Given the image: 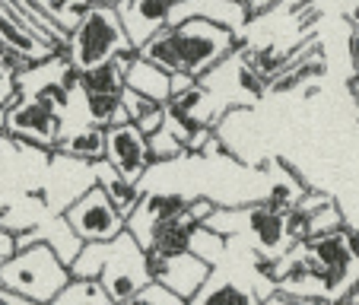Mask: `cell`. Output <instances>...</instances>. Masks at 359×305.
<instances>
[{
  "label": "cell",
  "instance_id": "obj_1",
  "mask_svg": "<svg viewBox=\"0 0 359 305\" xmlns=\"http://www.w3.org/2000/svg\"><path fill=\"white\" fill-rule=\"evenodd\" d=\"M232 48H236L232 26L210 16H182L172 20L159 35H153L137 55L159 64L169 74H188L197 80L210 74L223 57H229Z\"/></svg>",
  "mask_w": 359,
  "mask_h": 305
},
{
  "label": "cell",
  "instance_id": "obj_2",
  "mask_svg": "<svg viewBox=\"0 0 359 305\" xmlns=\"http://www.w3.org/2000/svg\"><path fill=\"white\" fill-rule=\"evenodd\" d=\"M74 277H93L102 280V286L111 292L115 305H121L128 296L149 283V267H147V248L130 229H124L111 242H89L70 264Z\"/></svg>",
  "mask_w": 359,
  "mask_h": 305
},
{
  "label": "cell",
  "instance_id": "obj_3",
  "mask_svg": "<svg viewBox=\"0 0 359 305\" xmlns=\"http://www.w3.org/2000/svg\"><path fill=\"white\" fill-rule=\"evenodd\" d=\"M70 264L51 245H29L20 248L7 264H0V286L20 292L39 305H51L57 292L70 283Z\"/></svg>",
  "mask_w": 359,
  "mask_h": 305
},
{
  "label": "cell",
  "instance_id": "obj_4",
  "mask_svg": "<svg viewBox=\"0 0 359 305\" xmlns=\"http://www.w3.org/2000/svg\"><path fill=\"white\" fill-rule=\"evenodd\" d=\"M128 51H134V45L124 32L118 7H99V4L70 29L67 45H64V57L80 74L99 67V64L111 61L118 55H128Z\"/></svg>",
  "mask_w": 359,
  "mask_h": 305
},
{
  "label": "cell",
  "instance_id": "obj_5",
  "mask_svg": "<svg viewBox=\"0 0 359 305\" xmlns=\"http://www.w3.org/2000/svg\"><path fill=\"white\" fill-rule=\"evenodd\" d=\"M0 128L4 134L13 137L20 143L39 149H57L64 140V109H57L55 102L41 99V95H26L0 111Z\"/></svg>",
  "mask_w": 359,
  "mask_h": 305
},
{
  "label": "cell",
  "instance_id": "obj_6",
  "mask_svg": "<svg viewBox=\"0 0 359 305\" xmlns=\"http://www.w3.org/2000/svg\"><path fill=\"white\" fill-rule=\"evenodd\" d=\"M67 223L74 226V232L83 238V245L89 242H111L128 229V219L124 213L115 207V201L109 197V191L102 188L99 182L89 191H83L67 210H64Z\"/></svg>",
  "mask_w": 359,
  "mask_h": 305
},
{
  "label": "cell",
  "instance_id": "obj_7",
  "mask_svg": "<svg viewBox=\"0 0 359 305\" xmlns=\"http://www.w3.org/2000/svg\"><path fill=\"white\" fill-rule=\"evenodd\" d=\"M147 267L149 277L169 286L172 292H178L184 302H191L207 286V280L213 277V264L207 258H201L197 251H182V255H169V258L147 251Z\"/></svg>",
  "mask_w": 359,
  "mask_h": 305
},
{
  "label": "cell",
  "instance_id": "obj_8",
  "mask_svg": "<svg viewBox=\"0 0 359 305\" xmlns=\"http://www.w3.org/2000/svg\"><path fill=\"white\" fill-rule=\"evenodd\" d=\"M0 48L26 57L29 64H45V61H55L57 55H64L55 41H48L7 0H0Z\"/></svg>",
  "mask_w": 359,
  "mask_h": 305
},
{
  "label": "cell",
  "instance_id": "obj_9",
  "mask_svg": "<svg viewBox=\"0 0 359 305\" xmlns=\"http://www.w3.org/2000/svg\"><path fill=\"white\" fill-rule=\"evenodd\" d=\"M105 159L121 172L128 182H137L147 175V169L156 163L153 156V147H149V137L137 128L134 121L124 124H111L109 128V147H105Z\"/></svg>",
  "mask_w": 359,
  "mask_h": 305
},
{
  "label": "cell",
  "instance_id": "obj_10",
  "mask_svg": "<svg viewBox=\"0 0 359 305\" xmlns=\"http://www.w3.org/2000/svg\"><path fill=\"white\" fill-rule=\"evenodd\" d=\"M175 7L178 0H121L118 4V16H121L134 51H140L153 35H159L175 20Z\"/></svg>",
  "mask_w": 359,
  "mask_h": 305
},
{
  "label": "cell",
  "instance_id": "obj_11",
  "mask_svg": "<svg viewBox=\"0 0 359 305\" xmlns=\"http://www.w3.org/2000/svg\"><path fill=\"white\" fill-rule=\"evenodd\" d=\"M188 203L182 194H169V191H159V194H143L140 207L134 210V217L128 219V229L134 232L137 238H140V245L147 248V238L149 232L156 229V226H163L165 219L172 217H182L184 210H188Z\"/></svg>",
  "mask_w": 359,
  "mask_h": 305
},
{
  "label": "cell",
  "instance_id": "obj_12",
  "mask_svg": "<svg viewBox=\"0 0 359 305\" xmlns=\"http://www.w3.org/2000/svg\"><path fill=\"white\" fill-rule=\"evenodd\" d=\"M201 226H203V219H197L194 213H191V203H188V210H184L182 217L165 219L163 226H156V229L149 232L147 251L149 255H165V258H169V255H182V251H191Z\"/></svg>",
  "mask_w": 359,
  "mask_h": 305
},
{
  "label": "cell",
  "instance_id": "obj_13",
  "mask_svg": "<svg viewBox=\"0 0 359 305\" xmlns=\"http://www.w3.org/2000/svg\"><path fill=\"white\" fill-rule=\"evenodd\" d=\"M16 242H20V248H29V245H39V242L51 245L67 264H74V258L83 251V238L74 232V226L67 223L64 213L41 226H32V229H16Z\"/></svg>",
  "mask_w": 359,
  "mask_h": 305
},
{
  "label": "cell",
  "instance_id": "obj_14",
  "mask_svg": "<svg viewBox=\"0 0 359 305\" xmlns=\"http://www.w3.org/2000/svg\"><path fill=\"white\" fill-rule=\"evenodd\" d=\"M248 232L255 236V242L267 251V255H277L290 245V232H286V213L277 210L271 201L255 203L248 210Z\"/></svg>",
  "mask_w": 359,
  "mask_h": 305
},
{
  "label": "cell",
  "instance_id": "obj_15",
  "mask_svg": "<svg viewBox=\"0 0 359 305\" xmlns=\"http://www.w3.org/2000/svg\"><path fill=\"white\" fill-rule=\"evenodd\" d=\"M128 89L159 102V105H169L172 102V74L163 70L159 64L147 61L143 55H137L134 61H130V70H128Z\"/></svg>",
  "mask_w": 359,
  "mask_h": 305
},
{
  "label": "cell",
  "instance_id": "obj_16",
  "mask_svg": "<svg viewBox=\"0 0 359 305\" xmlns=\"http://www.w3.org/2000/svg\"><path fill=\"white\" fill-rule=\"evenodd\" d=\"M105 147H109V128L89 121L83 128H76L74 134H64L57 153L70 159H80V163H102L105 159Z\"/></svg>",
  "mask_w": 359,
  "mask_h": 305
},
{
  "label": "cell",
  "instance_id": "obj_17",
  "mask_svg": "<svg viewBox=\"0 0 359 305\" xmlns=\"http://www.w3.org/2000/svg\"><path fill=\"white\" fill-rule=\"evenodd\" d=\"M188 305H264V302H261L258 292L251 290V286H245L242 280L217 277V271H213L207 286H203Z\"/></svg>",
  "mask_w": 359,
  "mask_h": 305
},
{
  "label": "cell",
  "instance_id": "obj_18",
  "mask_svg": "<svg viewBox=\"0 0 359 305\" xmlns=\"http://www.w3.org/2000/svg\"><path fill=\"white\" fill-rule=\"evenodd\" d=\"M137 57V51H128V55H118L111 61L99 64V67L86 70L83 74V93H109V95H121L128 89V70L130 61Z\"/></svg>",
  "mask_w": 359,
  "mask_h": 305
},
{
  "label": "cell",
  "instance_id": "obj_19",
  "mask_svg": "<svg viewBox=\"0 0 359 305\" xmlns=\"http://www.w3.org/2000/svg\"><path fill=\"white\" fill-rule=\"evenodd\" d=\"M95 178H99V184L105 191H109V197L115 201V207L124 213V219L134 217V210L140 207L143 194H140V184L137 182H128V178L121 175V172L115 169V165L109 163V159H102V163H95Z\"/></svg>",
  "mask_w": 359,
  "mask_h": 305
},
{
  "label": "cell",
  "instance_id": "obj_20",
  "mask_svg": "<svg viewBox=\"0 0 359 305\" xmlns=\"http://www.w3.org/2000/svg\"><path fill=\"white\" fill-rule=\"evenodd\" d=\"M51 305H115L111 292L93 277H70V283L57 292Z\"/></svg>",
  "mask_w": 359,
  "mask_h": 305
},
{
  "label": "cell",
  "instance_id": "obj_21",
  "mask_svg": "<svg viewBox=\"0 0 359 305\" xmlns=\"http://www.w3.org/2000/svg\"><path fill=\"white\" fill-rule=\"evenodd\" d=\"M32 67L26 57L13 55L7 48H0V111L10 109L22 95V74Z\"/></svg>",
  "mask_w": 359,
  "mask_h": 305
},
{
  "label": "cell",
  "instance_id": "obj_22",
  "mask_svg": "<svg viewBox=\"0 0 359 305\" xmlns=\"http://www.w3.org/2000/svg\"><path fill=\"white\" fill-rule=\"evenodd\" d=\"M86 95V109H89V121L111 128L118 124V111H121V95H109V93H83Z\"/></svg>",
  "mask_w": 359,
  "mask_h": 305
},
{
  "label": "cell",
  "instance_id": "obj_23",
  "mask_svg": "<svg viewBox=\"0 0 359 305\" xmlns=\"http://www.w3.org/2000/svg\"><path fill=\"white\" fill-rule=\"evenodd\" d=\"M121 305H188L178 292H172L169 286L156 283V280H149L143 290H137L134 296H128Z\"/></svg>",
  "mask_w": 359,
  "mask_h": 305
},
{
  "label": "cell",
  "instance_id": "obj_24",
  "mask_svg": "<svg viewBox=\"0 0 359 305\" xmlns=\"http://www.w3.org/2000/svg\"><path fill=\"white\" fill-rule=\"evenodd\" d=\"M93 7H95L93 0H61V4L55 7V20H57V26L70 35V29H74Z\"/></svg>",
  "mask_w": 359,
  "mask_h": 305
},
{
  "label": "cell",
  "instance_id": "obj_25",
  "mask_svg": "<svg viewBox=\"0 0 359 305\" xmlns=\"http://www.w3.org/2000/svg\"><path fill=\"white\" fill-rule=\"evenodd\" d=\"M16 251H20V242H16V229L0 223V264H7L13 258Z\"/></svg>",
  "mask_w": 359,
  "mask_h": 305
},
{
  "label": "cell",
  "instance_id": "obj_26",
  "mask_svg": "<svg viewBox=\"0 0 359 305\" xmlns=\"http://www.w3.org/2000/svg\"><path fill=\"white\" fill-rule=\"evenodd\" d=\"M346 51H350L353 76H359V29H350V35H346Z\"/></svg>",
  "mask_w": 359,
  "mask_h": 305
},
{
  "label": "cell",
  "instance_id": "obj_27",
  "mask_svg": "<svg viewBox=\"0 0 359 305\" xmlns=\"http://www.w3.org/2000/svg\"><path fill=\"white\" fill-rule=\"evenodd\" d=\"M0 305H39V302H32V299H26V296H20V292L7 290V286H0Z\"/></svg>",
  "mask_w": 359,
  "mask_h": 305
},
{
  "label": "cell",
  "instance_id": "obj_28",
  "mask_svg": "<svg viewBox=\"0 0 359 305\" xmlns=\"http://www.w3.org/2000/svg\"><path fill=\"white\" fill-rule=\"evenodd\" d=\"M344 236H346V245H350V255L356 258V264H359V229L344 226Z\"/></svg>",
  "mask_w": 359,
  "mask_h": 305
},
{
  "label": "cell",
  "instance_id": "obj_29",
  "mask_svg": "<svg viewBox=\"0 0 359 305\" xmlns=\"http://www.w3.org/2000/svg\"><path fill=\"white\" fill-rule=\"evenodd\" d=\"M337 305H359V280H356V283H353V290L346 292V296L340 299Z\"/></svg>",
  "mask_w": 359,
  "mask_h": 305
},
{
  "label": "cell",
  "instance_id": "obj_30",
  "mask_svg": "<svg viewBox=\"0 0 359 305\" xmlns=\"http://www.w3.org/2000/svg\"><path fill=\"white\" fill-rule=\"evenodd\" d=\"M350 95H353V105L359 109V76H353L350 80Z\"/></svg>",
  "mask_w": 359,
  "mask_h": 305
},
{
  "label": "cell",
  "instance_id": "obj_31",
  "mask_svg": "<svg viewBox=\"0 0 359 305\" xmlns=\"http://www.w3.org/2000/svg\"><path fill=\"white\" fill-rule=\"evenodd\" d=\"M350 22H353V29H359V0L353 4V10H350Z\"/></svg>",
  "mask_w": 359,
  "mask_h": 305
},
{
  "label": "cell",
  "instance_id": "obj_32",
  "mask_svg": "<svg viewBox=\"0 0 359 305\" xmlns=\"http://www.w3.org/2000/svg\"><path fill=\"white\" fill-rule=\"evenodd\" d=\"M93 4H99V7H118L121 0H93Z\"/></svg>",
  "mask_w": 359,
  "mask_h": 305
},
{
  "label": "cell",
  "instance_id": "obj_33",
  "mask_svg": "<svg viewBox=\"0 0 359 305\" xmlns=\"http://www.w3.org/2000/svg\"><path fill=\"white\" fill-rule=\"evenodd\" d=\"M178 4H182V0H178Z\"/></svg>",
  "mask_w": 359,
  "mask_h": 305
}]
</instances>
